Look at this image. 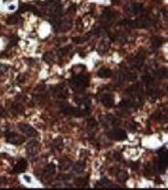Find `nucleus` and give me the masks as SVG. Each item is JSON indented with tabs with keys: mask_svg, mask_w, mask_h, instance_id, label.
I'll use <instances>...</instances> for the list:
<instances>
[{
	"mask_svg": "<svg viewBox=\"0 0 168 190\" xmlns=\"http://www.w3.org/2000/svg\"><path fill=\"white\" fill-rule=\"evenodd\" d=\"M128 95H130L131 98L133 99H137L138 97H140V95L142 93V89H141V85L140 83H135L132 87H130L127 91Z\"/></svg>",
	"mask_w": 168,
	"mask_h": 190,
	"instance_id": "nucleus-10",
	"label": "nucleus"
},
{
	"mask_svg": "<svg viewBox=\"0 0 168 190\" xmlns=\"http://www.w3.org/2000/svg\"><path fill=\"white\" fill-rule=\"evenodd\" d=\"M117 179H118L119 182H121V183H124V182H126V180L128 179V173L126 172L125 170H120L118 169L117 170V172L115 173Z\"/></svg>",
	"mask_w": 168,
	"mask_h": 190,
	"instance_id": "nucleus-18",
	"label": "nucleus"
},
{
	"mask_svg": "<svg viewBox=\"0 0 168 190\" xmlns=\"http://www.w3.org/2000/svg\"><path fill=\"white\" fill-rule=\"evenodd\" d=\"M101 103L107 108L113 107V106H114V103H115L114 96H113L112 94H104L103 96L101 97Z\"/></svg>",
	"mask_w": 168,
	"mask_h": 190,
	"instance_id": "nucleus-11",
	"label": "nucleus"
},
{
	"mask_svg": "<svg viewBox=\"0 0 168 190\" xmlns=\"http://www.w3.org/2000/svg\"><path fill=\"white\" fill-rule=\"evenodd\" d=\"M85 168H86V164L85 163L76 162L74 165V167H72V170H74L76 173H82V172H84Z\"/></svg>",
	"mask_w": 168,
	"mask_h": 190,
	"instance_id": "nucleus-26",
	"label": "nucleus"
},
{
	"mask_svg": "<svg viewBox=\"0 0 168 190\" xmlns=\"http://www.w3.org/2000/svg\"><path fill=\"white\" fill-rule=\"evenodd\" d=\"M124 76H125V79L126 81H130V82H133L136 79L137 76L135 72H126L125 74H124Z\"/></svg>",
	"mask_w": 168,
	"mask_h": 190,
	"instance_id": "nucleus-30",
	"label": "nucleus"
},
{
	"mask_svg": "<svg viewBox=\"0 0 168 190\" xmlns=\"http://www.w3.org/2000/svg\"><path fill=\"white\" fill-rule=\"evenodd\" d=\"M72 161L70 159L68 158H61L60 159V163H58V167H60V170L61 171H64V170H68V168L72 166Z\"/></svg>",
	"mask_w": 168,
	"mask_h": 190,
	"instance_id": "nucleus-14",
	"label": "nucleus"
},
{
	"mask_svg": "<svg viewBox=\"0 0 168 190\" xmlns=\"http://www.w3.org/2000/svg\"><path fill=\"white\" fill-rule=\"evenodd\" d=\"M6 116V111L5 109L2 107V106H0V118H3V117Z\"/></svg>",
	"mask_w": 168,
	"mask_h": 190,
	"instance_id": "nucleus-36",
	"label": "nucleus"
},
{
	"mask_svg": "<svg viewBox=\"0 0 168 190\" xmlns=\"http://www.w3.org/2000/svg\"><path fill=\"white\" fill-rule=\"evenodd\" d=\"M115 17V14L111 12V11H106L104 14H103V19L105 21H107V22H110L113 19H114Z\"/></svg>",
	"mask_w": 168,
	"mask_h": 190,
	"instance_id": "nucleus-29",
	"label": "nucleus"
},
{
	"mask_svg": "<svg viewBox=\"0 0 168 190\" xmlns=\"http://www.w3.org/2000/svg\"><path fill=\"white\" fill-rule=\"evenodd\" d=\"M153 76H154V78L156 79H162L167 76V72L165 68H159V69H156V71L153 72Z\"/></svg>",
	"mask_w": 168,
	"mask_h": 190,
	"instance_id": "nucleus-21",
	"label": "nucleus"
},
{
	"mask_svg": "<svg viewBox=\"0 0 168 190\" xmlns=\"http://www.w3.org/2000/svg\"><path fill=\"white\" fill-rule=\"evenodd\" d=\"M88 38H89L88 36H83V37H74L72 38V41H74L76 43H82L84 41H86Z\"/></svg>",
	"mask_w": 168,
	"mask_h": 190,
	"instance_id": "nucleus-35",
	"label": "nucleus"
},
{
	"mask_svg": "<svg viewBox=\"0 0 168 190\" xmlns=\"http://www.w3.org/2000/svg\"><path fill=\"white\" fill-rule=\"evenodd\" d=\"M151 43L154 48H159L164 43V38L160 37V36H153L151 39Z\"/></svg>",
	"mask_w": 168,
	"mask_h": 190,
	"instance_id": "nucleus-20",
	"label": "nucleus"
},
{
	"mask_svg": "<svg viewBox=\"0 0 168 190\" xmlns=\"http://www.w3.org/2000/svg\"><path fill=\"white\" fill-rule=\"evenodd\" d=\"M56 95L60 98V99H65V97H67V91H65L64 89H63V87H60V89H57L56 91Z\"/></svg>",
	"mask_w": 168,
	"mask_h": 190,
	"instance_id": "nucleus-31",
	"label": "nucleus"
},
{
	"mask_svg": "<svg viewBox=\"0 0 168 190\" xmlns=\"http://www.w3.org/2000/svg\"><path fill=\"white\" fill-rule=\"evenodd\" d=\"M142 11H143V6L141 4H138V3H134L130 7V12L132 14H139Z\"/></svg>",
	"mask_w": 168,
	"mask_h": 190,
	"instance_id": "nucleus-23",
	"label": "nucleus"
},
{
	"mask_svg": "<svg viewBox=\"0 0 168 190\" xmlns=\"http://www.w3.org/2000/svg\"><path fill=\"white\" fill-rule=\"evenodd\" d=\"M25 139L19 136L15 132H7L6 133V141L12 145H21L24 142Z\"/></svg>",
	"mask_w": 168,
	"mask_h": 190,
	"instance_id": "nucleus-5",
	"label": "nucleus"
},
{
	"mask_svg": "<svg viewBox=\"0 0 168 190\" xmlns=\"http://www.w3.org/2000/svg\"><path fill=\"white\" fill-rule=\"evenodd\" d=\"M9 68V65L7 64H0V76H1L5 72L8 71Z\"/></svg>",
	"mask_w": 168,
	"mask_h": 190,
	"instance_id": "nucleus-34",
	"label": "nucleus"
},
{
	"mask_svg": "<svg viewBox=\"0 0 168 190\" xmlns=\"http://www.w3.org/2000/svg\"><path fill=\"white\" fill-rule=\"evenodd\" d=\"M89 183V180L88 178H84V177H80V178H76L75 179V185L76 187H80V188H83V187H86Z\"/></svg>",
	"mask_w": 168,
	"mask_h": 190,
	"instance_id": "nucleus-22",
	"label": "nucleus"
},
{
	"mask_svg": "<svg viewBox=\"0 0 168 190\" xmlns=\"http://www.w3.org/2000/svg\"><path fill=\"white\" fill-rule=\"evenodd\" d=\"M144 175L147 177H150L153 175V167L151 163H146L144 165Z\"/></svg>",
	"mask_w": 168,
	"mask_h": 190,
	"instance_id": "nucleus-28",
	"label": "nucleus"
},
{
	"mask_svg": "<svg viewBox=\"0 0 168 190\" xmlns=\"http://www.w3.org/2000/svg\"><path fill=\"white\" fill-rule=\"evenodd\" d=\"M166 168H167V151H164L162 153H160V155H159L158 169L161 173H164Z\"/></svg>",
	"mask_w": 168,
	"mask_h": 190,
	"instance_id": "nucleus-9",
	"label": "nucleus"
},
{
	"mask_svg": "<svg viewBox=\"0 0 168 190\" xmlns=\"http://www.w3.org/2000/svg\"><path fill=\"white\" fill-rule=\"evenodd\" d=\"M11 111H12V113H14L15 115H21V114H23V113H24L25 109H24L23 105L21 104V103H15V104L12 105Z\"/></svg>",
	"mask_w": 168,
	"mask_h": 190,
	"instance_id": "nucleus-17",
	"label": "nucleus"
},
{
	"mask_svg": "<svg viewBox=\"0 0 168 190\" xmlns=\"http://www.w3.org/2000/svg\"><path fill=\"white\" fill-rule=\"evenodd\" d=\"M144 60H145V54L139 52L137 53L136 56H133L132 58L130 60V64L131 67L136 68V69H140L144 64Z\"/></svg>",
	"mask_w": 168,
	"mask_h": 190,
	"instance_id": "nucleus-3",
	"label": "nucleus"
},
{
	"mask_svg": "<svg viewBox=\"0 0 168 190\" xmlns=\"http://www.w3.org/2000/svg\"><path fill=\"white\" fill-rule=\"evenodd\" d=\"M108 137L113 140H117V141H123L127 139V134L124 130L122 129H113L108 132Z\"/></svg>",
	"mask_w": 168,
	"mask_h": 190,
	"instance_id": "nucleus-2",
	"label": "nucleus"
},
{
	"mask_svg": "<svg viewBox=\"0 0 168 190\" xmlns=\"http://www.w3.org/2000/svg\"><path fill=\"white\" fill-rule=\"evenodd\" d=\"M20 21H21L20 17L16 15V14H14V15H10V16L7 17L6 23L7 24H17V23H19Z\"/></svg>",
	"mask_w": 168,
	"mask_h": 190,
	"instance_id": "nucleus-24",
	"label": "nucleus"
},
{
	"mask_svg": "<svg viewBox=\"0 0 168 190\" xmlns=\"http://www.w3.org/2000/svg\"><path fill=\"white\" fill-rule=\"evenodd\" d=\"M0 28H1V27H0Z\"/></svg>",
	"mask_w": 168,
	"mask_h": 190,
	"instance_id": "nucleus-37",
	"label": "nucleus"
},
{
	"mask_svg": "<svg viewBox=\"0 0 168 190\" xmlns=\"http://www.w3.org/2000/svg\"><path fill=\"white\" fill-rule=\"evenodd\" d=\"M53 60V52H46L43 54V60L45 61L47 64H50Z\"/></svg>",
	"mask_w": 168,
	"mask_h": 190,
	"instance_id": "nucleus-33",
	"label": "nucleus"
},
{
	"mask_svg": "<svg viewBox=\"0 0 168 190\" xmlns=\"http://www.w3.org/2000/svg\"><path fill=\"white\" fill-rule=\"evenodd\" d=\"M115 82L116 83H118L119 86H121L124 83V82L126 81L125 79V76H124V72H117V74L115 75Z\"/></svg>",
	"mask_w": 168,
	"mask_h": 190,
	"instance_id": "nucleus-25",
	"label": "nucleus"
},
{
	"mask_svg": "<svg viewBox=\"0 0 168 190\" xmlns=\"http://www.w3.org/2000/svg\"><path fill=\"white\" fill-rule=\"evenodd\" d=\"M98 76L99 78H102V79H108L112 76L113 72L111 71L110 68H102L98 71Z\"/></svg>",
	"mask_w": 168,
	"mask_h": 190,
	"instance_id": "nucleus-15",
	"label": "nucleus"
},
{
	"mask_svg": "<svg viewBox=\"0 0 168 190\" xmlns=\"http://www.w3.org/2000/svg\"><path fill=\"white\" fill-rule=\"evenodd\" d=\"M54 174H56V165H54L53 163L47 164L46 167L42 171V176L46 181H49V179H52L54 176Z\"/></svg>",
	"mask_w": 168,
	"mask_h": 190,
	"instance_id": "nucleus-7",
	"label": "nucleus"
},
{
	"mask_svg": "<svg viewBox=\"0 0 168 190\" xmlns=\"http://www.w3.org/2000/svg\"><path fill=\"white\" fill-rule=\"evenodd\" d=\"M88 128H89L90 130H96L98 128V123L95 119H90L89 121H88Z\"/></svg>",
	"mask_w": 168,
	"mask_h": 190,
	"instance_id": "nucleus-32",
	"label": "nucleus"
},
{
	"mask_svg": "<svg viewBox=\"0 0 168 190\" xmlns=\"http://www.w3.org/2000/svg\"><path fill=\"white\" fill-rule=\"evenodd\" d=\"M149 23H150V20H149L148 16H141L139 18H137L136 20L130 21L131 26L136 28H145L148 26Z\"/></svg>",
	"mask_w": 168,
	"mask_h": 190,
	"instance_id": "nucleus-6",
	"label": "nucleus"
},
{
	"mask_svg": "<svg viewBox=\"0 0 168 190\" xmlns=\"http://www.w3.org/2000/svg\"><path fill=\"white\" fill-rule=\"evenodd\" d=\"M89 82H90L89 76L85 74H80V75L75 76L74 78L72 79L71 83L75 89L83 90L89 86Z\"/></svg>",
	"mask_w": 168,
	"mask_h": 190,
	"instance_id": "nucleus-1",
	"label": "nucleus"
},
{
	"mask_svg": "<svg viewBox=\"0 0 168 190\" xmlns=\"http://www.w3.org/2000/svg\"><path fill=\"white\" fill-rule=\"evenodd\" d=\"M27 168V161L25 159H20L18 161L15 166L13 167V170L12 172L14 174H19V173H23Z\"/></svg>",
	"mask_w": 168,
	"mask_h": 190,
	"instance_id": "nucleus-8",
	"label": "nucleus"
},
{
	"mask_svg": "<svg viewBox=\"0 0 168 190\" xmlns=\"http://www.w3.org/2000/svg\"><path fill=\"white\" fill-rule=\"evenodd\" d=\"M18 129L28 137H37L38 136L37 131H36L32 126L28 125V124H24V123L18 124Z\"/></svg>",
	"mask_w": 168,
	"mask_h": 190,
	"instance_id": "nucleus-4",
	"label": "nucleus"
},
{
	"mask_svg": "<svg viewBox=\"0 0 168 190\" xmlns=\"http://www.w3.org/2000/svg\"><path fill=\"white\" fill-rule=\"evenodd\" d=\"M52 147L53 149L54 150H57V151H60L64 148V142H63V139L61 137H58L57 139H54V140L52 142Z\"/></svg>",
	"mask_w": 168,
	"mask_h": 190,
	"instance_id": "nucleus-19",
	"label": "nucleus"
},
{
	"mask_svg": "<svg viewBox=\"0 0 168 190\" xmlns=\"http://www.w3.org/2000/svg\"><path fill=\"white\" fill-rule=\"evenodd\" d=\"M57 27H58V30L60 31H67V30H68V29H71V27H72V20H68V19L61 20Z\"/></svg>",
	"mask_w": 168,
	"mask_h": 190,
	"instance_id": "nucleus-16",
	"label": "nucleus"
},
{
	"mask_svg": "<svg viewBox=\"0 0 168 190\" xmlns=\"http://www.w3.org/2000/svg\"><path fill=\"white\" fill-rule=\"evenodd\" d=\"M38 148H39L38 141L31 140V141L27 144V147H26V151H27L28 156H33V155H35L36 153H37Z\"/></svg>",
	"mask_w": 168,
	"mask_h": 190,
	"instance_id": "nucleus-12",
	"label": "nucleus"
},
{
	"mask_svg": "<svg viewBox=\"0 0 168 190\" xmlns=\"http://www.w3.org/2000/svg\"><path fill=\"white\" fill-rule=\"evenodd\" d=\"M97 188H116L117 186L107 178H102L96 185Z\"/></svg>",
	"mask_w": 168,
	"mask_h": 190,
	"instance_id": "nucleus-13",
	"label": "nucleus"
},
{
	"mask_svg": "<svg viewBox=\"0 0 168 190\" xmlns=\"http://www.w3.org/2000/svg\"><path fill=\"white\" fill-rule=\"evenodd\" d=\"M71 49H72V46H71V45H68V46H65V47H63V48H61V49L57 52V56H60V57H63V56H68V54H70Z\"/></svg>",
	"mask_w": 168,
	"mask_h": 190,
	"instance_id": "nucleus-27",
	"label": "nucleus"
}]
</instances>
